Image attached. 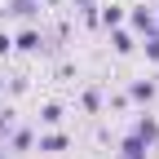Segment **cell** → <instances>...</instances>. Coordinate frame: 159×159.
I'll return each mask as SVG.
<instances>
[{
  "instance_id": "cell-1",
  "label": "cell",
  "mask_w": 159,
  "mask_h": 159,
  "mask_svg": "<svg viewBox=\"0 0 159 159\" xmlns=\"http://www.w3.org/2000/svg\"><path fill=\"white\" fill-rule=\"evenodd\" d=\"M128 22H133V31H142V35H159V22H155V13L142 5V9H133L128 13Z\"/></svg>"
},
{
  "instance_id": "cell-2",
  "label": "cell",
  "mask_w": 159,
  "mask_h": 159,
  "mask_svg": "<svg viewBox=\"0 0 159 159\" xmlns=\"http://www.w3.org/2000/svg\"><path fill=\"white\" fill-rule=\"evenodd\" d=\"M133 133H137V137L146 142V150H155V146H159V124H155V115H142Z\"/></svg>"
},
{
  "instance_id": "cell-3",
  "label": "cell",
  "mask_w": 159,
  "mask_h": 159,
  "mask_svg": "<svg viewBox=\"0 0 159 159\" xmlns=\"http://www.w3.org/2000/svg\"><path fill=\"white\" fill-rule=\"evenodd\" d=\"M155 93H159V84H155V80H133V84H128V97H133V102H155Z\"/></svg>"
},
{
  "instance_id": "cell-4",
  "label": "cell",
  "mask_w": 159,
  "mask_h": 159,
  "mask_svg": "<svg viewBox=\"0 0 159 159\" xmlns=\"http://www.w3.org/2000/svg\"><path fill=\"white\" fill-rule=\"evenodd\" d=\"M13 49H22V53H40V49H44V35H40L35 27H27L22 35H13Z\"/></svg>"
},
{
  "instance_id": "cell-5",
  "label": "cell",
  "mask_w": 159,
  "mask_h": 159,
  "mask_svg": "<svg viewBox=\"0 0 159 159\" xmlns=\"http://www.w3.org/2000/svg\"><path fill=\"white\" fill-rule=\"evenodd\" d=\"M40 9V0H9L5 9H0V18H31Z\"/></svg>"
},
{
  "instance_id": "cell-6",
  "label": "cell",
  "mask_w": 159,
  "mask_h": 159,
  "mask_svg": "<svg viewBox=\"0 0 159 159\" xmlns=\"http://www.w3.org/2000/svg\"><path fill=\"white\" fill-rule=\"evenodd\" d=\"M119 159H146V142H142V137H124V142H119Z\"/></svg>"
},
{
  "instance_id": "cell-7",
  "label": "cell",
  "mask_w": 159,
  "mask_h": 159,
  "mask_svg": "<svg viewBox=\"0 0 159 159\" xmlns=\"http://www.w3.org/2000/svg\"><path fill=\"white\" fill-rule=\"evenodd\" d=\"M31 146H35V133L13 124V128H9V150H31Z\"/></svg>"
},
{
  "instance_id": "cell-8",
  "label": "cell",
  "mask_w": 159,
  "mask_h": 159,
  "mask_svg": "<svg viewBox=\"0 0 159 159\" xmlns=\"http://www.w3.org/2000/svg\"><path fill=\"white\" fill-rule=\"evenodd\" d=\"M97 18H102V27L115 31V27H124V18H128V13H124V5H106V9H97Z\"/></svg>"
},
{
  "instance_id": "cell-9",
  "label": "cell",
  "mask_w": 159,
  "mask_h": 159,
  "mask_svg": "<svg viewBox=\"0 0 159 159\" xmlns=\"http://www.w3.org/2000/svg\"><path fill=\"white\" fill-rule=\"evenodd\" d=\"M66 146H71V142H66L62 133H49V137H40V146H35V150H44V155H62Z\"/></svg>"
},
{
  "instance_id": "cell-10",
  "label": "cell",
  "mask_w": 159,
  "mask_h": 159,
  "mask_svg": "<svg viewBox=\"0 0 159 159\" xmlns=\"http://www.w3.org/2000/svg\"><path fill=\"white\" fill-rule=\"evenodd\" d=\"M111 44H115V53H133V49H137V40H133L124 27H115V31H111Z\"/></svg>"
},
{
  "instance_id": "cell-11",
  "label": "cell",
  "mask_w": 159,
  "mask_h": 159,
  "mask_svg": "<svg viewBox=\"0 0 159 159\" xmlns=\"http://www.w3.org/2000/svg\"><path fill=\"white\" fill-rule=\"evenodd\" d=\"M84 111H89V115L102 111V89H89V93H84Z\"/></svg>"
},
{
  "instance_id": "cell-12",
  "label": "cell",
  "mask_w": 159,
  "mask_h": 159,
  "mask_svg": "<svg viewBox=\"0 0 159 159\" xmlns=\"http://www.w3.org/2000/svg\"><path fill=\"white\" fill-rule=\"evenodd\" d=\"M40 119H44V124H62V106H57V102H49L44 111H40Z\"/></svg>"
},
{
  "instance_id": "cell-13",
  "label": "cell",
  "mask_w": 159,
  "mask_h": 159,
  "mask_svg": "<svg viewBox=\"0 0 159 159\" xmlns=\"http://www.w3.org/2000/svg\"><path fill=\"white\" fill-rule=\"evenodd\" d=\"M142 49H146L150 62H159V35H146V40H142Z\"/></svg>"
},
{
  "instance_id": "cell-14",
  "label": "cell",
  "mask_w": 159,
  "mask_h": 159,
  "mask_svg": "<svg viewBox=\"0 0 159 159\" xmlns=\"http://www.w3.org/2000/svg\"><path fill=\"white\" fill-rule=\"evenodd\" d=\"M13 53V35H5V31H0V57H9Z\"/></svg>"
},
{
  "instance_id": "cell-15",
  "label": "cell",
  "mask_w": 159,
  "mask_h": 159,
  "mask_svg": "<svg viewBox=\"0 0 159 159\" xmlns=\"http://www.w3.org/2000/svg\"><path fill=\"white\" fill-rule=\"evenodd\" d=\"M9 128H13V111L5 106V111H0V133H9Z\"/></svg>"
},
{
  "instance_id": "cell-16",
  "label": "cell",
  "mask_w": 159,
  "mask_h": 159,
  "mask_svg": "<svg viewBox=\"0 0 159 159\" xmlns=\"http://www.w3.org/2000/svg\"><path fill=\"white\" fill-rule=\"evenodd\" d=\"M75 5H80V9H89V5H93V0H75Z\"/></svg>"
},
{
  "instance_id": "cell-17",
  "label": "cell",
  "mask_w": 159,
  "mask_h": 159,
  "mask_svg": "<svg viewBox=\"0 0 159 159\" xmlns=\"http://www.w3.org/2000/svg\"><path fill=\"white\" fill-rule=\"evenodd\" d=\"M0 159H5V155H0Z\"/></svg>"
},
{
  "instance_id": "cell-18",
  "label": "cell",
  "mask_w": 159,
  "mask_h": 159,
  "mask_svg": "<svg viewBox=\"0 0 159 159\" xmlns=\"http://www.w3.org/2000/svg\"><path fill=\"white\" fill-rule=\"evenodd\" d=\"M155 22H159V18H155Z\"/></svg>"
}]
</instances>
